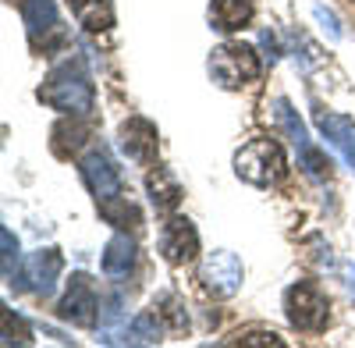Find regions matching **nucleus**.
Wrapping results in <instances>:
<instances>
[{"label":"nucleus","mask_w":355,"mask_h":348,"mask_svg":"<svg viewBox=\"0 0 355 348\" xmlns=\"http://www.w3.org/2000/svg\"><path fill=\"white\" fill-rule=\"evenodd\" d=\"M284 150L277 146L274 139H252L245 146L234 153V174H239L242 182L256 185V189H266L284 178Z\"/></svg>","instance_id":"f03ea898"},{"label":"nucleus","mask_w":355,"mask_h":348,"mask_svg":"<svg viewBox=\"0 0 355 348\" xmlns=\"http://www.w3.org/2000/svg\"><path fill=\"white\" fill-rule=\"evenodd\" d=\"M284 309H288V320L299 327V331H323L327 327V299H323L313 284L299 281L284 292Z\"/></svg>","instance_id":"20e7f679"},{"label":"nucleus","mask_w":355,"mask_h":348,"mask_svg":"<svg viewBox=\"0 0 355 348\" xmlns=\"http://www.w3.org/2000/svg\"><path fill=\"white\" fill-rule=\"evenodd\" d=\"M160 252L171 259V263H189L199 252V235L189 217H171L160 231Z\"/></svg>","instance_id":"9d476101"},{"label":"nucleus","mask_w":355,"mask_h":348,"mask_svg":"<svg viewBox=\"0 0 355 348\" xmlns=\"http://www.w3.org/2000/svg\"><path fill=\"white\" fill-rule=\"evenodd\" d=\"M71 8H75L78 21H82L85 28H93V33H100V28H110V21H114L107 0H71Z\"/></svg>","instance_id":"f3484780"},{"label":"nucleus","mask_w":355,"mask_h":348,"mask_svg":"<svg viewBox=\"0 0 355 348\" xmlns=\"http://www.w3.org/2000/svg\"><path fill=\"white\" fill-rule=\"evenodd\" d=\"M82 178L89 185V192L96 195V202H107L114 195H121V174H117V167L110 164V157L103 150H93L82 157Z\"/></svg>","instance_id":"0eeeda50"},{"label":"nucleus","mask_w":355,"mask_h":348,"mask_svg":"<svg viewBox=\"0 0 355 348\" xmlns=\"http://www.w3.org/2000/svg\"><path fill=\"white\" fill-rule=\"evenodd\" d=\"M274 107H277V121H281V128H284V132L291 135V142H295V150L302 153V160H306V171L313 174V178H323V174H327L331 167H327V160L320 157V150H316L313 142H309V135H306V125H302L299 118H295V110H291V103H288V100H277Z\"/></svg>","instance_id":"1a4fd4ad"},{"label":"nucleus","mask_w":355,"mask_h":348,"mask_svg":"<svg viewBox=\"0 0 355 348\" xmlns=\"http://www.w3.org/2000/svg\"><path fill=\"white\" fill-rule=\"evenodd\" d=\"M210 21L224 33H239L252 21V0H214L210 4Z\"/></svg>","instance_id":"ddd939ff"},{"label":"nucleus","mask_w":355,"mask_h":348,"mask_svg":"<svg viewBox=\"0 0 355 348\" xmlns=\"http://www.w3.org/2000/svg\"><path fill=\"white\" fill-rule=\"evenodd\" d=\"M160 334H164V327L157 320V313H139L132 324H125L121 345H157Z\"/></svg>","instance_id":"dca6fc26"},{"label":"nucleus","mask_w":355,"mask_h":348,"mask_svg":"<svg viewBox=\"0 0 355 348\" xmlns=\"http://www.w3.org/2000/svg\"><path fill=\"white\" fill-rule=\"evenodd\" d=\"M96 207H100V214H103L110 224H117V227H128V220L139 224V210L132 207L125 195H114V199H107V202H96Z\"/></svg>","instance_id":"a211bd4d"},{"label":"nucleus","mask_w":355,"mask_h":348,"mask_svg":"<svg viewBox=\"0 0 355 348\" xmlns=\"http://www.w3.org/2000/svg\"><path fill=\"white\" fill-rule=\"evenodd\" d=\"M316 128L323 132V139L345 157V164L355 171V125L345 118V114L334 110H316Z\"/></svg>","instance_id":"9b49d317"},{"label":"nucleus","mask_w":355,"mask_h":348,"mask_svg":"<svg viewBox=\"0 0 355 348\" xmlns=\"http://www.w3.org/2000/svg\"><path fill=\"white\" fill-rule=\"evenodd\" d=\"M132 267H135V238L114 235L103 249V274L107 277H128Z\"/></svg>","instance_id":"4468645a"},{"label":"nucleus","mask_w":355,"mask_h":348,"mask_svg":"<svg viewBox=\"0 0 355 348\" xmlns=\"http://www.w3.org/2000/svg\"><path fill=\"white\" fill-rule=\"evenodd\" d=\"M259 53L249 43H224L210 53V75L224 89H242V85L259 78Z\"/></svg>","instance_id":"7ed1b4c3"},{"label":"nucleus","mask_w":355,"mask_h":348,"mask_svg":"<svg viewBox=\"0 0 355 348\" xmlns=\"http://www.w3.org/2000/svg\"><path fill=\"white\" fill-rule=\"evenodd\" d=\"M21 18L28 25V36L40 40L46 36L50 28H57V8H53V0H25L21 4Z\"/></svg>","instance_id":"2eb2a0df"},{"label":"nucleus","mask_w":355,"mask_h":348,"mask_svg":"<svg viewBox=\"0 0 355 348\" xmlns=\"http://www.w3.org/2000/svg\"><path fill=\"white\" fill-rule=\"evenodd\" d=\"M40 100L61 114H71V118H85L93 110V82H89L82 64H57L46 82L40 85Z\"/></svg>","instance_id":"f257e3e1"},{"label":"nucleus","mask_w":355,"mask_h":348,"mask_svg":"<svg viewBox=\"0 0 355 348\" xmlns=\"http://www.w3.org/2000/svg\"><path fill=\"white\" fill-rule=\"evenodd\" d=\"M239 345H245V348H281L284 341H281L277 334H266V331H252V334H242V338H239Z\"/></svg>","instance_id":"aec40b11"},{"label":"nucleus","mask_w":355,"mask_h":348,"mask_svg":"<svg viewBox=\"0 0 355 348\" xmlns=\"http://www.w3.org/2000/svg\"><path fill=\"white\" fill-rule=\"evenodd\" d=\"M0 242H4V281L11 284V277H15V263H18V242H15V235L4 227L0 231Z\"/></svg>","instance_id":"6ab92c4d"},{"label":"nucleus","mask_w":355,"mask_h":348,"mask_svg":"<svg viewBox=\"0 0 355 348\" xmlns=\"http://www.w3.org/2000/svg\"><path fill=\"white\" fill-rule=\"evenodd\" d=\"M316 18H320V21H327V28H331V36H341V25H338V18H334L331 11H323V8H316Z\"/></svg>","instance_id":"412c9836"},{"label":"nucleus","mask_w":355,"mask_h":348,"mask_svg":"<svg viewBox=\"0 0 355 348\" xmlns=\"http://www.w3.org/2000/svg\"><path fill=\"white\" fill-rule=\"evenodd\" d=\"M202 284L210 288L214 295H234L242 288V263L239 256L227 252V249H217L206 256L202 263Z\"/></svg>","instance_id":"6e6552de"},{"label":"nucleus","mask_w":355,"mask_h":348,"mask_svg":"<svg viewBox=\"0 0 355 348\" xmlns=\"http://www.w3.org/2000/svg\"><path fill=\"white\" fill-rule=\"evenodd\" d=\"M121 146L132 160L146 164V160H153L157 153V128L150 121H142V118H132L121 125Z\"/></svg>","instance_id":"f8f14e48"},{"label":"nucleus","mask_w":355,"mask_h":348,"mask_svg":"<svg viewBox=\"0 0 355 348\" xmlns=\"http://www.w3.org/2000/svg\"><path fill=\"white\" fill-rule=\"evenodd\" d=\"M61 316L71 320L75 327H96L100 299H96V288H93V277L89 274H71L68 292L61 299Z\"/></svg>","instance_id":"39448f33"},{"label":"nucleus","mask_w":355,"mask_h":348,"mask_svg":"<svg viewBox=\"0 0 355 348\" xmlns=\"http://www.w3.org/2000/svg\"><path fill=\"white\" fill-rule=\"evenodd\" d=\"M61 267H64L61 252L57 249H40L36 256H28L25 270L15 274L11 288H28V292H36V295H50L57 277H61Z\"/></svg>","instance_id":"423d86ee"}]
</instances>
